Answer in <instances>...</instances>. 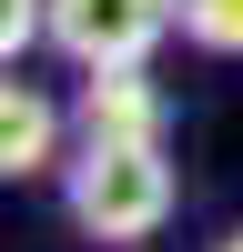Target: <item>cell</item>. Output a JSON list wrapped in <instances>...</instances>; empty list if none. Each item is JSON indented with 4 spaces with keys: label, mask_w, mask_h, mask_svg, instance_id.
<instances>
[{
    "label": "cell",
    "mask_w": 243,
    "mask_h": 252,
    "mask_svg": "<svg viewBox=\"0 0 243 252\" xmlns=\"http://www.w3.org/2000/svg\"><path fill=\"white\" fill-rule=\"evenodd\" d=\"M31 40H51V0H0V51H31Z\"/></svg>",
    "instance_id": "obj_6"
},
{
    "label": "cell",
    "mask_w": 243,
    "mask_h": 252,
    "mask_svg": "<svg viewBox=\"0 0 243 252\" xmlns=\"http://www.w3.org/2000/svg\"><path fill=\"white\" fill-rule=\"evenodd\" d=\"M71 222L91 242H152L172 222V161H162V141H81Z\"/></svg>",
    "instance_id": "obj_1"
},
{
    "label": "cell",
    "mask_w": 243,
    "mask_h": 252,
    "mask_svg": "<svg viewBox=\"0 0 243 252\" xmlns=\"http://www.w3.org/2000/svg\"><path fill=\"white\" fill-rule=\"evenodd\" d=\"M223 252H243V232H233V242H223Z\"/></svg>",
    "instance_id": "obj_7"
},
{
    "label": "cell",
    "mask_w": 243,
    "mask_h": 252,
    "mask_svg": "<svg viewBox=\"0 0 243 252\" xmlns=\"http://www.w3.org/2000/svg\"><path fill=\"white\" fill-rule=\"evenodd\" d=\"M51 152H61V111L31 81H10V91H0V172L31 182V172H51Z\"/></svg>",
    "instance_id": "obj_4"
},
{
    "label": "cell",
    "mask_w": 243,
    "mask_h": 252,
    "mask_svg": "<svg viewBox=\"0 0 243 252\" xmlns=\"http://www.w3.org/2000/svg\"><path fill=\"white\" fill-rule=\"evenodd\" d=\"M81 141H162V91L132 71H91V91H81Z\"/></svg>",
    "instance_id": "obj_3"
},
{
    "label": "cell",
    "mask_w": 243,
    "mask_h": 252,
    "mask_svg": "<svg viewBox=\"0 0 243 252\" xmlns=\"http://www.w3.org/2000/svg\"><path fill=\"white\" fill-rule=\"evenodd\" d=\"M162 31H182V0H51V40L81 71H132Z\"/></svg>",
    "instance_id": "obj_2"
},
{
    "label": "cell",
    "mask_w": 243,
    "mask_h": 252,
    "mask_svg": "<svg viewBox=\"0 0 243 252\" xmlns=\"http://www.w3.org/2000/svg\"><path fill=\"white\" fill-rule=\"evenodd\" d=\"M182 40L213 61H243V0H182Z\"/></svg>",
    "instance_id": "obj_5"
}]
</instances>
